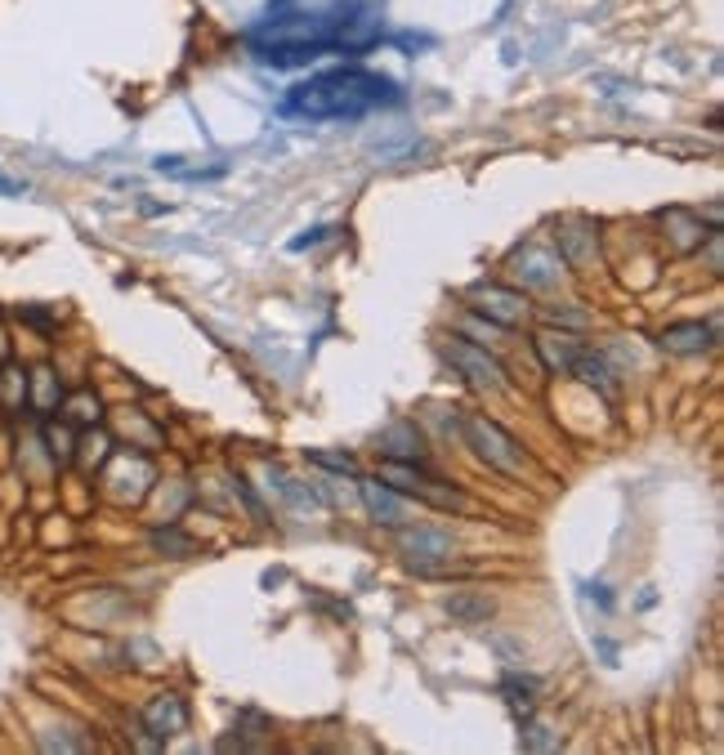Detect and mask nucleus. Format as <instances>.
I'll list each match as a JSON object with an SVG mask.
<instances>
[{"mask_svg":"<svg viewBox=\"0 0 724 755\" xmlns=\"http://www.w3.org/2000/svg\"><path fill=\"white\" fill-rule=\"evenodd\" d=\"M398 86L380 72L367 67H336L309 77L305 86H296L282 99V117H305V121H358L376 107L398 103Z\"/></svg>","mask_w":724,"mask_h":755,"instance_id":"nucleus-1","label":"nucleus"},{"mask_svg":"<svg viewBox=\"0 0 724 755\" xmlns=\"http://www.w3.org/2000/svg\"><path fill=\"white\" fill-rule=\"evenodd\" d=\"M461 438H465V447H475L479 461H488L501 474H523V465H528L523 443L488 417H461Z\"/></svg>","mask_w":724,"mask_h":755,"instance_id":"nucleus-2","label":"nucleus"},{"mask_svg":"<svg viewBox=\"0 0 724 755\" xmlns=\"http://www.w3.org/2000/svg\"><path fill=\"white\" fill-rule=\"evenodd\" d=\"M443 354H448V362L465 375L469 385H479V389H501L505 385V371H501V362L483 349V345H475V340H465V335H456V340H448L443 345Z\"/></svg>","mask_w":724,"mask_h":755,"instance_id":"nucleus-3","label":"nucleus"},{"mask_svg":"<svg viewBox=\"0 0 724 755\" xmlns=\"http://www.w3.org/2000/svg\"><path fill=\"white\" fill-rule=\"evenodd\" d=\"M398 546H403L412 568H421V573H429L434 563H448L452 550H456L452 537L439 533V527H403V533H398Z\"/></svg>","mask_w":724,"mask_h":755,"instance_id":"nucleus-4","label":"nucleus"},{"mask_svg":"<svg viewBox=\"0 0 724 755\" xmlns=\"http://www.w3.org/2000/svg\"><path fill=\"white\" fill-rule=\"evenodd\" d=\"M469 305H475L483 318L501 322V327H515V322L528 313V299H523L519 291H505V286H492V282L469 291Z\"/></svg>","mask_w":724,"mask_h":755,"instance_id":"nucleus-5","label":"nucleus"},{"mask_svg":"<svg viewBox=\"0 0 724 755\" xmlns=\"http://www.w3.org/2000/svg\"><path fill=\"white\" fill-rule=\"evenodd\" d=\"M559 269H564V259H555L546 246H523L515 251L510 259V273L523 282V286H536V291H546L559 282Z\"/></svg>","mask_w":724,"mask_h":755,"instance_id":"nucleus-6","label":"nucleus"},{"mask_svg":"<svg viewBox=\"0 0 724 755\" xmlns=\"http://www.w3.org/2000/svg\"><path fill=\"white\" fill-rule=\"evenodd\" d=\"M184 720H189V711H184V702H179L174 693H161V698H153V706L143 711V729H148L157 742H166V738H174L179 729H184Z\"/></svg>","mask_w":724,"mask_h":755,"instance_id":"nucleus-7","label":"nucleus"},{"mask_svg":"<svg viewBox=\"0 0 724 755\" xmlns=\"http://www.w3.org/2000/svg\"><path fill=\"white\" fill-rule=\"evenodd\" d=\"M658 345L667 354H707L715 345V327H707V322H675V327H667L658 335Z\"/></svg>","mask_w":724,"mask_h":755,"instance_id":"nucleus-8","label":"nucleus"},{"mask_svg":"<svg viewBox=\"0 0 724 755\" xmlns=\"http://www.w3.org/2000/svg\"><path fill=\"white\" fill-rule=\"evenodd\" d=\"M362 501H367L372 519H376V523H385V527H398V523L408 519L403 497H398L385 478H367V483H362Z\"/></svg>","mask_w":724,"mask_h":755,"instance_id":"nucleus-9","label":"nucleus"},{"mask_svg":"<svg viewBox=\"0 0 724 755\" xmlns=\"http://www.w3.org/2000/svg\"><path fill=\"white\" fill-rule=\"evenodd\" d=\"M536 354H541V362H546L551 371H572V362L582 358V345H577L572 335H555V331H541L536 335Z\"/></svg>","mask_w":724,"mask_h":755,"instance_id":"nucleus-10","label":"nucleus"},{"mask_svg":"<svg viewBox=\"0 0 724 755\" xmlns=\"http://www.w3.org/2000/svg\"><path fill=\"white\" fill-rule=\"evenodd\" d=\"M380 451H385L389 461H412V465H421V457H425L421 434H416L412 425H389V430L380 434Z\"/></svg>","mask_w":724,"mask_h":755,"instance_id":"nucleus-11","label":"nucleus"},{"mask_svg":"<svg viewBox=\"0 0 724 755\" xmlns=\"http://www.w3.org/2000/svg\"><path fill=\"white\" fill-rule=\"evenodd\" d=\"M572 371H582V381L599 385L604 394H612V389H618V371L608 367V358H604V354H586V349H582V358L572 362Z\"/></svg>","mask_w":724,"mask_h":755,"instance_id":"nucleus-12","label":"nucleus"},{"mask_svg":"<svg viewBox=\"0 0 724 755\" xmlns=\"http://www.w3.org/2000/svg\"><path fill=\"white\" fill-rule=\"evenodd\" d=\"M448 613L461 617V622H483V617H492V599H483V594H452Z\"/></svg>","mask_w":724,"mask_h":755,"instance_id":"nucleus-13","label":"nucleus"},{"mask_svg":"<svg viewBox=\"0 0 724 755\" xmlns=\"http://www.w3.org/2000/svg\"><path fill=\"white\" fill-rule=\"evenodd\" d=\"M31 402H36V411H59L63 394H59L54 371H36V375H31Z\"/></svg>","mask_w":724,"mask_h":755,"instance_id":"nucleus-14","label":"nucleus"},{"mask_svg":"<svg viewBox=\"0 0 724 755\" xmlns=\"http://www.w3.org/2000/svg\"><path fill=\"white\" fill-rule=\"evenodd\" d=\"M0 402H5V407H23L27 402V381H23L18 367L0 371Z\"/></svg>","mask_w":724,"mask_h":755,"instance_id":"nucleus-15","label":"nucleus"},{"mask_svg":"<svg viewBox=\"0 0 724 755\" xmlns=\"http://www.w3.org/2000/svg\"><path fill=\"white\" fill-rule=\"evenodd\" d=\"M63 411H67V421H72V425H94V421H99V402H94L90 394L67 398V402H63Z\"/></svg>","mask_w":724,"mask_h":755,"instance_id":"nucleus-16","label":"nucleus"},{"mask_svg":"<svg viewBox=\"0 0 724 755\" xmlns=\"http://www.w3.org/2000/svg\"><path fill=\"white\" fill-rule=\"evenodd\" d=\"M559 242L568 246V259H572V264H586V259L595 255V233H577V229H568V233H559Z\"/></svg>","mask_w":724,"mask_h":755,"instance_id":"nucleus-17","label":"nucleus"},{"mask_svg":"<svg viewBox=\"0 0 724 755\" xmlns=\"http://www.w3.org/2000/svg\"><path fill=\"white\" fill-rule=\"evenodd\" d=\"M153 546H157V550H174V559L193 554V541H189V537H179L174 527H170V533H153Z\"/></svg>","mask_w":724,"mask_h":755,"instance_id":"nucleus-18","label":"nucleus"},{"mask_svg":"<svg viewBox=\"0 0 724 755\" xmlns=\"http://www.w3.org/2000/svg\"><path fill=\"white\" fill-rule=\"evenodd\" d=\"M461 327H465V331H475V335H483V340H492V345L501 340V322H492V318H488V327H483V318H475V313H469V318H465Z\"/></svg>","mask_w":724,"mask_h":755,"instance_id":"nucleus-19","label":"nucleus"},{"mask_svg":"<svg viewBox=\"0 0 724 755\" xmlns=\"http://www.w3.org/2000/svg\"><path fill=\"white\" fill-rule=\"evenodd\" d=\"M546 322H551V327H586V313H577V309H551Z\"/></svg>","mask_w":724,"mask_h":755,"instance_id":"nucleus-20","label":"nucleus"},{"mask_svg":"<svg viewBox=\"0 0 724 755\" xmlns=\"http://www.w3.org/2000/svg\"><path fill=\"white\" fill-rule=\"evenodd\" d=\"M309 461L313 465H327V470H345V474L353 470V457H327V451H309Z\"/></svg>","mask_w":724,"mask_h":755,"instance_id":"nucleus-21","label":"nucleus"},{"mask_svg":"<svg viewBox=\"0 0 724 755\" xmlns=\"http://www.w3.org/2000/svg\"><path fill=\"white\" fill-rule=\"evenodd\" d=\"M523 746H532V751H551V746H555V738H546V729H541V725H528Z\"/></svg>","mask_w":724,"mask_h":755,"instance_id":"nucleus-22","label":"nucleus"}]
</instances>
